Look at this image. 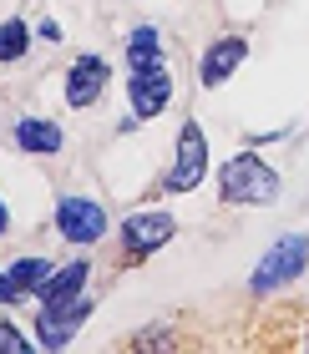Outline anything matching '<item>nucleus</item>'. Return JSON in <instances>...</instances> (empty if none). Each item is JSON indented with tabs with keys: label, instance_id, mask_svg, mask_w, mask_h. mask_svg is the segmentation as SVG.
Listing matches in <instances>:
<instances>
[{
	"label": "nucleus",
	"instance_id": "14",
	"mask_svg": "<svg viewBox=\"0 0 309 354\" xmlns=\"http://www.w3.org/2000/svg\"><path fill=\"white\" fill-rule=\"evenodd\" d=\"M26 51H30V30H26V21H6V26H0V66L21 61Z\"/></svg>",
	"mask_w": 309,
	"mask_h": 354
},
{
	"label": "nucleus",
	"instance_id": "15",
	"mask_svg": "<svg viewBox=\"0 0 309 354\" xmlns=\"http://www.w3.org/2000/svg\"><path fill=\"white\" fill-rule=\"evenodd\" d=\"M21 349H26V334L10 319H0V354H21Z\"/></svg>",
	"mask_w": 309,
	"mask_h": 354
},
{
	"label": "nucleus",
	"instance_id": "6",
	"mask_svg": "<svg viewBox=\"0 0 309 354\" xmlns=\"http://www.w3.org/2000/svg\"><path fill=\"white\" fill-rule=\"evenodd\" d=\"M127 96H132V117L137 122H152L162 106L173 102V76L168 66H132V76H127Z\"/></svg>",
	"mask_w": 309,
	"mask_h": 354
},
{
	"label": "nucleus",
	"instance_id": "16",
	"mask_svg": "<svg viewBox=\"0 0 309 354\" xmlns=\"http://www.w3.org/2000/svg\"><path fill=\"white\" fill-rule=\"evenodd\" d=\"M41 41H51V46H56V41H61V26H56V21H46V26H41Z\"/></svg>",
	"mask_w": 309,
	"mask_h": 354
},
{
	"label": "nucleus",
	"instance_id": "8",
	"mask_svg": "<svg viewBox=\"0 0 309 354\" xmlns=\"http://www.w3.org/2000/svg\"><path fill=\"white\" fill-rule=\"evenodd\" d=\"M107 76H112V66L102 56H76L71 71H67V102L71 106H96L102 91H107Z\"/></svg>",
	"mask_w": 309,
	"mask_h": 354
},
{
	"label": "nucleus",
	"instance_id": "9",
	"mask_svg": "<svg viewBox=\"0 0 309 354\" xmlns=\"http://www.w3.org/2000/svg\"><path fill=\"white\" fill-rule=\"evenodd\" d=\"M243 56H249V41H243V36H218L203 51V61H198V82L203 86H223L243 66Z\"/></svg>",
	"mask_w": 309,
	"mask_h": 354
},
{
	"label": "nucleus",
	"instance_id": "18",
	"mask_svg": "<svg viewBox=\"0 0 309 354\" xmlns=\"http://www.w3.org/2000/svg\"><path fill=\"white\" fill-rule=\"evenodd\" d=\"M6 228H10V213H6V203H0V238H6Z\"/></svg>",
	"mask_w": 309,
	"mask_h": 354
},
{
	"label": "nucleus",
	"instance_id": "4",
	"mask_svg": "<svg viewBox=\"0 0 309 354\" xmlns=\"http://www.w3.org/2000/svg\"><path fill=\"white\" fill-rule=\"evenodd\" d=\"M304 263H309V233H284L279 243L258 259L249 288H254V294H274V288L294 283L299 273H304Z\"/></svg>",
	"mask_w": 309,
	"mask_h": 354
},
{
	"label": "nucleus",
	"instance_id": "19",
	"mask_svg": "<svg viewBox=\"0 0 309 354\" xmlns=\"http://www.w3.org/2000/svg\"><path fill=\"white\" fill-rule=\"evenodd\" d=\"M0 304H10V288H6V273H0Z\"/></svg>",
	"mask_w": 309,
	"mask_h": 354
},
{
	"label": "nucleus",
	"instance_id": "11",
	"mask_svg": "<svg viewBox=\"0 0 309 354\" xmlns=\"http://www.w3.org/2000/svg\"><path fill=\"white\" fill-rule=\"evenodd\" d=\"M87 279H91V263L76 259V263H67V268H51V273H46L36 294H41V304H71V299H81Z\"/></svg>",
	"mask_w": 309,
	"mask_h": 354
},
{
	"label": "nucleus",
	"instance_id": "2",
	"mask_svg": "<svg viewBox=\"0 0 309 354\" xmlns=\"http://www.w3.org/2000/svg\"><path fill=\"white\" fill-rule=\"evenodd\" d=\"M177 238V218L173 213H132L117 228V268L148 263L157 248H168Z\"/></svg>",
	"mask_w": 309,
	"mask_h": 354
},
{
	"label": "nucleus",
	"instance_id": "7",
	"mask_svg": "<svg viewBox=\"0 0 309 354\" xmlns=\"http://www.w3.org/2000/svg\"><path fill=\"white\" fill-rule=\"evenodd\" d=\"M91 314V299H71V304H46V309L36 314V339L46 349H61L71 339V334L81 329V319Z\"/></svg>",
	"mask_w": 309,
	"mask_h": 354
},
{
	"label": "nucleus",
	"instance_id": "5",
	"mask_svg": "<svg viewBox=\"0 0 309 354\" xmlns=\"http://www.w3.org/2000/svg\"><path fill=\"white\" fill-rule=\"evenodd\" d=\"M56 233L67 243H102L107 238V213L96 198H56Z\"/></svg>",
	"mask_w": 309,
	"mask_h": 354
},
{
	"label": "nucleus",
	"instance_id": "10",
	"mask_svg": "<svg viewBox=\"0 0 309 354\" xmlns=\"http://www.w3.org/2000/svg\"><path fill=\"white\" fill-rule=\"evenodd\" d=\"M15 147L26 157H56L67 147V132H61L56 122H46V117H21L15 122Z\"/></svg>",
	"mask_w": 309,
	"mask_h": 354
},
{
	"label": "nucleus",
	"instance_id": "12",
	"mask_svg": "<svg viewBox=\"0 0 309 354\" xmlns=\"http://www.w3.org/2000/svg\"><path fill=\"white\" fill-rule=\"evenodd\" d=\"M157 61H162L157 26H137L132 36H127V66H157Z\"/></svg>",
	"mask_w": 309,
	"mask_h": 354
},
{
	"label": "nucleus",
	"instance_id": "17",
	"mask_svg": "<svg viewBox=\"0 0 309 354\" xmlns=\"http://www.w3.org/2000/svg\"><path fill=\"white\" fill-rule=\"evenodd\" d=\"M289 344H299V349H309V329H299V334H294V339H289Z\"/></svg>",
	"mask_w": 309,
	"mask_h": 354
},
{
	"label": "nucleus",
	"instance_id": "13",
	"mask_svg": "<svg viewBox=\"0 0 309 354\" xmlns=\"http://www.w3.org/2000/svg\"><path fill=\"white\" fill-rule=\"evenodd\" d=\"M46 273H51V263H46V259H21V263H10V268H6L10 299H21V294H30V288H41Z\"/></svg>",
	"mask_w": 309,
	"mask_h": 354
},
{
	"label": "nucleus",
	"instance_id": "3",
	"mask_svg": "<svg viewBox=\"0 0 309 354\" xmlns=\"http://www.w3.org/2000/svg\"><path fill=\"white\" fill-rule=\"evenodd\" d=\"M203 177H208V142H203V127L188 117L177 127V147H173L168 172L157 177V192H193Z\"/></svg>",
	"mask_w": 309,
	"mask_h": 354
},
{
	"label": "nucleus",
	"instance_id": "1",
	"mask_svg": "<svg viewBox=\"0 0 309 354\" xmlns=\"http://www.w3.org/2000/svg\"><path fill=\"white\" fill-rule=\"evenodd\" d=\"M279 187H284L279 172L254 152H238L218 167V198L233 207H269V203H279Z\"/></svg>",
	"mask_w": 309,
	"mask_h": 354
}]
</instances>
